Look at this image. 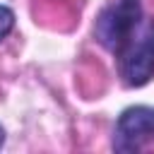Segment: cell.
<instances>
[{"mask_svg": "<svg viewBox=\"0 0 154 154\" xmlns=\"http://www.w3.org/2000/svg\"><path fill=\"white\" fill-rule=\"evenodd\" d=\"M14 29V12L7 5H0V43L12 34Z\"/></svg>", "mask_w": 154, "mask_h": 154, "instance_id": "4", "label": "cell"}, {"mask_svg": "<svg viewBox=\"0 0 154 154\" xmlns=\"http://www.w3.org/2000/svg\"><path fill=\"white\" fill-rule=\"evenodd\" d=\"M144 19L142 0H111L94 22V41L111 55Z\"/></svg>", "mask_w": 154, "mask_h": 154, "instance_id": "2", "label": "cell"}, {"mask_svg": "<svg viewBox=\"0 0 154 154\" xmlns=\"http://www.w3.org/2000/svg\"><path fill=\"white\" fill-rule=\"evenodd\" d=\"M149 144H154V108L142 103L128 106L113 125L111 149L118 154H137Z\"/></svg>", "mask_w": 154, "mask_h": 154, "instance_id": "3", "label": "cell"}, {"mask_svg": "<svg viewBox=\"0 0 154 154\" xmlns=\"http://www.w3.org/2000/svg\"><path fill=\"white\" fill-rule=\"evenodd\" d=\"M2 144H5V128L0 125V149H2Z\"/></svg>", "mask_w": 154, "mask_h": 154, "instance_id": "5", "label": "cell"}, {"mask_svg": "<svg viewBox=\"0 0 154 154\" xmlns=\"http://www.w3.org/2000/svg\"><path fill=\"white\" fill-rule=\"evenodd\" d=\"M118 77L125 87H144L154 77V17H147L113 53Z\"/></svg>", "mask_w": 154, "mask_h": 154, "instance_id": "1", "label": "cell"}]
</instances>
